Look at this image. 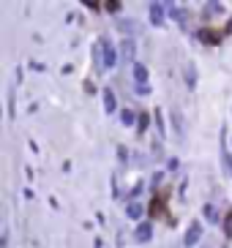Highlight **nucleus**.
<instances>
[{
    "label": "nucleus",
    "instance_id": "1",
    "mask_svg": "<svg viewBox=\"0 0 232 248\" xmlns=\"http://www.w3.org/2000/svg\"><path fill=\"white\" fill-rule=\"evenodd\" d=\"M227 234H232V213L227 216Z\"/></svg>",
    "mask_w": 232,
    "mask_h": 248
}]
</instances>
